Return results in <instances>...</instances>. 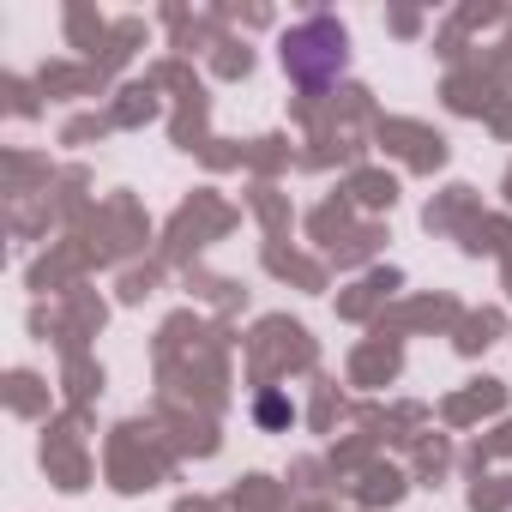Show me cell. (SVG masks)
<instances>
[{
	"instance_id": "obj_1",
	"label": "cell",
	"mask_w": 512,
	"mask_h": 512,
	"mask_svg": "<svg viewBox=\"0 0 512 512\" xmlns=\"http://www.w3.org/2000/svg\"><path fill=\"white\" fill-rule=\"evenodd\" d=\"M260 416H266V422H284V416H290V404H284V398H266V404H260Z\"/></svg>"
}]
</instances>
